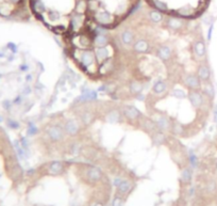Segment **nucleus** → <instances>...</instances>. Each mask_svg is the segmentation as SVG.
I'll list each match as a JSON object with an SVG mask.
<instances>
[{"instance_id": "obj_1", "label": "nucleus", "mask_w": 217, "mask_h": 206, "mask_svg": "<svg viewBox=\"0 0 217 206\" xmlns=\"http://www.w3.org/2000/svg\"><path fill=\"white\" fill-rule=\"evenodd\" d=\"M29 9L50 30L67 36L92 21L86 0H29Z\"/></svg>"}, {"instance_id": "obj_2", "label": "nucleus", "mask_w": 217, "mask_h": 206, "mask_svg": "<svg viewBox=\"0 0 217 206\" xmlns=\"http://www.w3.org/2000/svg\"><path fill=\"white\" fill-rule=\"evenodd\" d=\"M88 16L97 26L113 29L134 13L141 0H86Z\"/></svg>"}, {"instance_id": "obj_3", "label": "nucleus", "mask_w": 217, "mask_h": 206, "mask_svg": "<svg viewBox=\"0 0 217 206\" xmlns=\"http://www.w3.org/2000/svg\"><path fill=\"white\" fill-rule=\"evenodd\" d=\"M151 9L163 14L180 17L184 19H194L204 12L210 0H144Z\"/></svg>"}, {"instance_id": "obj_4", "label": "nucleus", "mask_w": 217, "mask_h": 206, "mask_svg": "<svg viewBox=\"0 0 217 206\" xmlns=\"http://www.w3.org/2000/svg\"><path fill=\"white\" fill-rule=\"evenodd\" d=\"M29 8V0H0V15L1 16H12L26 12Z\"/></svg>"}, {"instance_id": "obj_5", "label": "nucleus", "mask_w": 217, "mask_h": 206, "mask_svg": "<svg viewBox=\"0 0 217 206\" xmlns=\"http://www.w3.org/2000/svg\"><path fill=\"white\" fill-rule=\"evenodd\" d=\"M48 134H49V137L52 140H54V141H56V140H60V139L63 137V131H62V129L60 128V127L58 126H52L50 127L49 131H48Z\"/></svg>"}, {"instance_id": "obj_6", "label": "nucleus", "mask_w": 217, "mask_h": 206, "mask_svg": "<svg viewBox=\"0 0 217 206\" xmlns=\"http://www.w3.org/2000/svg\"><path fill=\"white\" fill-rule=\"evenodd\" d=\"M125 115H126L128 119H131V120H134V119L138 118L140 116V112L135 109L134 107L132 106H128L125 108Z\"/></svg>"}, {"instance_id": "obj_7", "label": "nucleus", "mask_w": 217, "mask_h": 206, "mask_svg": "<svg viewBox=\"0 0 217 206\" xmlns=\"http://www.w3.org/2000/svg\"><path fill=\"white\" fill-rule=\"evenodd\" d=\"M121 40L125 44H130L131 42L134 40V33L132 32V30L126 29L121 34Z\"/></svg>"}, {"instance_id": "obj_8", "label": "nucleus", "mask_w": 217, "mask_h": 206, "mask_svg": "<svg viewBox=\"0 0 217 206\" xmlns=\"http://www.w3.org/2000/svg\"><path fill=\"white\" fill-rule=\"evenodd\" d=\"M186 85H187L190 89H196L199 87V80L196 76H191L186 77Z\"/></svg>"}, {"instance_id": "obj_9", "label": "nucleus", "mask_w": 217, "mask_h": 206, "mask_svg": "<svg viewBox=\"0 0 217 206\" xmlns=\"http://www.w3.org/2000/svg\"><path fill=\"white\" fill-rule=\"evenodd\" d=\"M148 48H149V46H148V44H147L144 40H140V41H137L134 44V49L137 53H145V51L148 50Z\"/></svg>"}, {"instance_id": "obj_10", "label": "nucleus", "mask_w": 217, "mask_h": 206, "mask_svg": "<svg viewBox=\"0 0 217 206\" xmlns=\"http://www.w3.org/2000/svg\"><path fill=\"white\" fill-rule=\"evenodd\" d=\"M50 171L54 174H58V173H60V172H62V171H63V165H62V162H59V161L52 162V163L50 165Z\"/></svg>"}, {"instance_id": "obj_11", "label": "nucleus", "mask_w": 217, "mask_h": 206, "mask_svg": "<svg viewBox=\"0 0 217 206\" xmlns=\"http://www.w3.org/2000/svg\"><path fill=\"white\" fill-rule=\"evenodd\" d=\"M159 55H160V57H161L162 59H168L170 56V49L169 47H167V46H163V47L160 48V50H159Z\"/></svg>"}, {"instance_id": "obj_12", "label": "nucleus", "mask_w": 217, "mask_h": 206, "mask_svg": "<svg viewBox=\"0 0 217 206\" xmlns=\"http://www.w3.org/2000/svg\"><path fill=\"white\" fill-rule=\"evenodd\" d=\"M195 53L198 55V56L202 57L204 56V44L203 43H201V42H198V43H196V45H195Z\"/></svg>"}, {"instance_id": "obj_13", "label": "nucleus", "mask_w": 217, "mask_h": 206, "mask_svg": "<svg viewBox=\"0 0 217 206\" xmlns=\"http://www.w3.org/2000/svg\"><path fill=\"white\" fill-rule=\"evenodd\" d=\"M77 130H78V126H77V124L75 122H68L66 124V131L68 134L73 135V134L77 133Z\"/></svg>"}, {"instance_id": "obj_14", "label": "nucleus", "mask_w": 217, "mask_h": 206, "mask_svg": "<svg viewBox=\"0 0 217 206\" xmlns=\"http://www.w3.org/2000/svg\"><path fill=\"white\" fill-rule=\"evenodd\" d=\"M165 89H166L165 83L163 82V81H159V82H156V85H154V87H153V91L156 92V93H162V92L165 91Z\"/></svg>"}, {"instance_id": "obj_15", "label": "nucleus", "mask_w": 217, "mask_h": 206, "mask_svg": "<svg viewBox=\"0 0 217 206\" xmlns=\"http://www.w3.org/2000/svg\"><path fill=\"white\" fill-rule=\"evenodd\" d=\"M199 76H200V78L203 80H206L209 78L210 73H209V70L205 67V66H201V67L199 68Z\"/></svg>"}, {"instance_id": "obj_16", "label": "nucleus", "mask_w": 217, "mask_h": 206, "mask_svg": "<svg viewBox=\"0 0 217 206\" xmlns=\"http://www.w3.org/2000/svg\"><path fill=\"white\" fill-rule=\"evenodd\" d=\"M130 188H131V185H130V183L126 182V180L120 182V184L118 185V189H119V191H120V192H127Z\"/></svg>"}, {"instance_id": "obj_17", "label": "nucleus", "mask_w": 217, "mask_h": 206, "mask_svg": "<svg viewBox=\"0 0 217 206\" xmlns=\"http://www.w3.org/2000/svg\"><path fill=\"white\" fill-rule=\"evenodd\" d=\"M113 206H121V200L119 197H116L113 202Z\"/></svg>"}, {"instance_id": "obj_18", "label": "nucleus", "mask_w": 217, "mask_h": 206, "mask_svg": "<svg viewBox=\"0 0 217 206\" xmlns=\"http://www.w3.org/2000/svg\"><path fill=\"white\" fill-rule=\"evenodd\" d=\"M183 176H184V178L186 180H190V178H191V174H190V171H188V170L184 171V174H183Z\"/></svg>"}, {"instance_id": "obj_19", "label": "nucleus", "mask_w": 217, "mask_h": 206, "mask_svg": "<svg viewBox=\"0 0 217 206\" xmlns=\"http://www.w3.org/2000/svg\"><path fill=\"white\" fill-rule=\"evenodd\" d=\"M95 206H102V205H101V204H96Z\"/></svg>"}]
</instances>
